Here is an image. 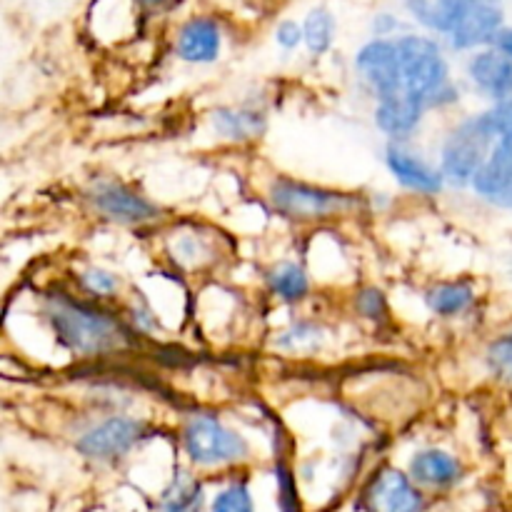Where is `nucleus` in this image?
Here are the masks:
<instances>
[{"label":"nucleus","mask_w":512,"mask_h":512,"mask_svg":"<svg viewBox=\"0 0 512 512\" xmlns=\"http://www.w3.org/2000/svg\"><path fill=\"white\" fill-rule=\"evenodd\" d=\"M93 200L108 218L120 220V223H145L158 215L153 203L118 183H100L93 190Z\"/></svg>","instance_id":"nucleus-11"},{"label":"nucleus","mask_w":512,"mask_h":512,"mask_svg":"<svg viewBox=\"0 0 512 512\" xmlns=\"http://www.w3.org/2000/svg\"><path fill=\"white\" fill-rule=\"evenodd\" d=\"M278 485H280V512H300L295 483L285 468H278Z\"/></svg>","instance_id":"nucleus-26"},{"label":"nucleus","mask_w":512,"mask_h":512,"mask_svg":"<svg viewBox=\"0 0 512 512\" xmlns=\"http://www.w3.org/2000/svg\"><path fill=\"white\" fill-rule=\"evenodd\" d=\"M220 53V28L210 18H195L178 35V55L188 63H213Z\"/></svg>","instance_id":"nucleus-14"},{"label":"nucleus","mask_w":512,"mask_h":512,"mask_svg":"<svg viewBox=\"0 0 512 512\" xmlns=\"http://www.w3.org/2000/svg\"><path fill=\"white\" fill-rule=\"evenodd\" d=\"M493 43H495V48L500 50V53L508 55V58L512 60V28H503V30H500L498 38H495Z\"/></svg>","instance_id":"nucleus-30"},{"label":"nucleus","mask_w":512,"mask_h":512,"mask_svg":"<svg viewBox=\"0 0 512 512\" xmlns=\"http://www.w3.org/2000/svg\"><path fill=\"white\" fill-rule=\"evenodd\" d=\"M203 485L190 475H178L175 483L165 490L163 512H203Z\"/></svg>","instance_id":"nucleus-19"},{"label":"nucleus","mask_w":512,"mask_h":512,"mask_svg":"<svg viewBox=\"0 0 512 512\" xmlns=\"http://www.w3.org/2000/svg\"><path fill=\"white\" fill-rule=\"evenodd\" d=\"M423 495L400 470H383L368 488L370 512H423Z\"/></svg>","instance_id":"nucleus-9"},{"label":"nucleus","mask_w":512,"mask_h":512,"mask_svg":"<svg viewBox=\"0 0 512 512\" xmlns=\"http://www.w3.org/2000/svg\"><path fill=\"white\" fill-rule=\"evenodd\" d=\"M270 200L280 213L298 220L328 218V215H340L355 208V200L350 195L295 183V180H275L270 188Z\"/></svg>","instance_id":"nucleus-5"},{"label":"nucleus","mask_w":512,"mask_h":512,"mask_svg":"<svg viewBox=\"0 0 512 512\" xmlns=\"http://www.w3.org/2000/svg\"><path fill=\"white\" fill-rule=\"evenodd\" d=\"M213 512H253V498L245 485L235 483L225 488L223 493L215 495Z\"/></svg>","instance_id":"nucleus-23"},{"label":"nucleus","mask_w":512,"mask_h":512,"mask_svg":"<svg viewBox=\"0 0 512 512\" xmlns=\"http://www.w3.org/2000/svg\"><path fill=\"white\" fill-rule=\"evenodd\" d=\"M305 33V45L310 48V53L320 55L330 48L335 38V18L325 8L310 10L308 18L303 23Z\"/></svg>","instance_id":"nucleus-21"},{"label":"nucleus","mask_w":512,"mask_h":512,"mask_svg":"<svg viewBox=\"0 0 512 512\" xmlns=\"http://www.w3.org/2000/svg\"><path fill=\"white\" fill-rule=\"evenodd\" d=\"M183 443L190 460L198 465L235 463L248 455V443L210 415H198L185 425Z\"/></svg>","instance_id":"nucleus-4"},{"label":"nucleus","mask_w":512,"mask_h":512,"mask_svg":"<svg viewBox=\"0 0 512 512\" xmlns=\"http://www.w3.org/2000/svg\"><path fill=\"white\" fill-rule=\"evenodd\" d=\"M358 308L360 313L368 315V318H378L380 310H383V293H378V290H368V293H363L358 298Z\"/></svg>","instance_id":"nucleus-29"},{"label":"nucleus","mask_w":512,"mask_h":512,"mask_svg":"<svg viewBox=\"0 0 512 512\" xmlns=\"http://www.w3.org/2000/svg\"><path fill=\"white\" fill-rule=\"evenodd\" d=\"M470 78L493 98H512V60L500 50H485L470 60Z\"/></svg>","instance_id":"nucleus-13"},{"label":"nucleus","mask_w":512,"mask_h":512,"mask_svg":"<svg viewBox=\"0 0 512 512\" xmlns=\"http://www.w3.org/2000/svg\"><path fill=\"white\" fill-rule=\"evenodd\" d=\"M460 473L463 468L458 460L443 450H423L410 463V475L415 483L430 485V488H448V485L458 483Z\"/></svg>","instance_id":"nucleus-17"},{"label":"nucleus","mask_w":512,"mask_h":512,"mask_svg":"<svg viewBox=\"0 0 512 512\" xmlns=\"http://www.w3.org/2000/svg\"><path fill=\"white\" fill-rule=\"evenodd\" d=\"M215 130L225 138L233 140H248L263 130V115L253 113V110H233L223 108L213 115Z\"/></svg>","instance_id":"nucleus-18"},{"label":"nucleus","mask_w":512,"mask_h":512,"mask_svg":"<svg viewBox=\"0 0 512 512\" xmlns=\"http://www.w3.org/2000/svg\"><path fill=\"white\" fill-rule=\"evenodd\" d=\"M400 60V90L398 93L420 95L428 105L453 103L458 95L448 80V63L430 38L405 35L395 40Z\"/></svg>","instance_id":"nucleus-1"},{"label":"nucleus","mask_w":512,"mask_h":512,"mask_svg":"<svg viewBox=\"0 0 512 512\" xmlns=\"http://www.w3.org/2000/svg\"><path fill=\"white\" fill-rule=\"evenodd\" d=\"M393 28H395V20L390 18V15H380V18L375 20V30H378L380 35H388Z\"/></svg>","instance_id":"nucleus-31"},{"label":"nucleus","mask_w":512,"mask_h":512,"mask_svg":"<svg viewBox=\"0 0 512 512\" xmlns=\"http://www.w3.org/2000/svg\"><path fill=\"white\" fill-rule=\"evenodd\" d=\"M85 285H88L93 293H113L115 288H118V280L113 278L110 273H105V270H88L85 273Z\"/></svg>","instance_id":"nucleus-28"},{"label":"nucleus","mask_w":512,"mask_h":512,"mask_svg":"<svg viewBox=\"0 0 512 512\" xmlns=\"http://www.w3.org/2000/svg\"><path fill=\"white\" fill-rule=\"evenodd\" d=\"M140 3H145V5H158V3H163V0H140Z\"/></svg>","instance_id":"nucleus-32"},{"label":"nucleus","mask_w":512,"mask_h":512,"mask_svg":"<svg viewBox=\"0 0 512 512\" xmlns=\"http://www.w3.org/2000/svg\"><path fill=\"white\" fill-rule=\"evenodd\" d=\"M275 38H278V43L283 45V48L293 50L295 45H300V40H305V33L298 23H293V20H283V23L278 25V30H275Z\"/></svg>","instance_id":"nucleus-27"},{"label":"nucleus","mask_w":512,"mask_h":512,"mask_svg":"<svg viewBox=\"0 0 512 512\" xmlns=\"http://www.w3.org/2000/svg\"><path fill=\"white\" fill-rule=\"evenodd\" d=\"M473 188L490 203L512 210V138H500L473 178Z\"/></svg>","instance_id":"nucleus-8"},{"label":"nucleus","mask_w":512,"mask_h":512,"mask_svg":"<svg viewBox=\"0 0 512 512\" xmlns=\"http://www.w3.org/2000/svg\"><path fill=\"white\" fill-rule=\"evenodd\" d=\"M488 363L493 373L503 380H512V333L495 340L488 350Z\"/></svg>","instance_id":"nucleus-24"},{"label":"nucleus","mask_w":512,"mask_h":512,"mask_svg":"<svg viewBox=\"0 0 512 512\" xmlns=\"http://www.w3.org/2000/svg\"><path fill=\"white\" fill-rule=\"evenodd\" d=\"M388 168L398 178V183H403L410 190H418V193L433 195L443 188V170H433L428 163L405 153V150H388Z\"/></svg>","instance_id":"nucleus-15"},{"label":"nucleus","mask_w":512,"mask_h":512,"mask_svg":"<svg viewBox=\"0 0 512 512\" xmlns=\"http://www.w3.org/2000/svg\"><path fill=\"white\" fill-rule=\"evenodd\" d=\"M498 143L495 133L490 130L488 120L483 115L465 120L463 125L450 133L443 145V175L455 185L473 183L480 165L488 160L490 150Z\"/></svg>","instance_id":"nucleus-3"},{"label":"nucleus","mask_w":512,"mask_h":512,"mask_svg":"<svg viewBox=\"0 0 512 512\" xmlns=\"http://www.w3.org/2000/svg\"><path fill=\"white\" fill-rule=\"evenodd\" d=\"M500 30H503V8H500V0H485V3L473 5L460 18V23L450 33V40H453V48L465 50L490 43V40L498 38Z\"/></svg>","instance_id":"nucleus-10"},{"label":"nucleus","mask_w":512,"mask_h":512,"mask_svg":"<svg viewBox=\"0 0 512 512\" xmlns=\"http://www.w3.org/2000/svg\"><path fill=\"white\" fill-rule=\"evenodd\" d=\"M270 285L283 300H300L308 293V275L300 265L283 263L270 273Z\"/></svg>","instance_id":"nucleus-22"},{"label":"nucleus","mask_w":512,"mask_h":512,"mask_svg":"<svg viewBox=\"0 0 512 512\" xmlns=\"http://www.w3.org/2000/svg\"><path fill=\"white\" fill-rule=\"evenodd\" d=\"M360 75L365 83L378 93V98L393 95L400 90V60H398V43L395 40H373L358 53Z\"/></svg>","instance_id":"nucleus-7"},{"label":"nucleus","mask_w":512,"mask_h":512,"mask_svg":"<svg viewBox=\"0 0 512 512\" xmlns=\"http://www.w3.org/2000/svg\"><path fill=\"white\" fill-rule=\"evenodd\" d=\"M473 288L468 283H445L428 293V305L438 315H458L473 303Z\"/></svg>","instance_id":"nucleus-20"},{"label":"nucleus","mask_w":512,"mask_h":512,"mask_svg":"<svg viewBox=\"0 0 512 512\" xmlns=\"http://www.w3.org/2000/svg\"><path fill=\"white\" fill-rule=\"evenodd\" d=\"M485 120H488L495 138H512V98L498 100V105L485 113Z\"/></svg>","instance_id":"nucleus-25"},{"label":"nucleus","mask_w":512,"mask_h":512,"mask_svg":"<svg viewBox=\"0 0 512 512\" xmlns=\"http://www.w3.org/2000/svg\"><path fill=\"white\" fill-rule=\"evenodd\" d=\"M55 333L68 348L83 355L108 353L123 343L120 325L105 313L80 305L70 298H55L48 308Z\"/></svg>","instance_id":"nucleus-2"},{"label":"nucleus","mask_w":512,"mask_h":512,"mask_svg":"<svg viewBox=\"0 0 512 512\" xmlns=\"http://www.w3.org/2000/svg\"><path fill=\"white\" fill-rule=\"evenodd\" d=\"M143 438V423L130 418H110L80 438L78 450L85 458L115 460Z\"/></svg>","instance_id":"nucleus-6"},{"label":"nucleus","mask_w":512,"mask_h":512,"mask_svg":"<svg viewBox=\"0 0 512 512\" xmlns=\"http://www.w3.org/2000/svg\"><path fill=\"white\" fill-rule=\"evenodd\" d=\"M478 3H485V0H408V8L430 30L453 33L460 18Z\"/></svg>","instance_id":"nucleus-16"},{"label":"nucleus","mask_w":512,"mask_h":512,"mask_svg":"<svg viewBox=\"0 0 512 512\" xmlns=\"http://www.w3.org/2000/svg\"><path fill=\"white\" fill-rule=\"evenodd\" d=\"M425 108H428V100L420 98V95L393 93L380 98L378 110H375V120H378L383 133L408 135L420 123Z\"/></svg>","instance_id":"nucleus-12"}]
</instances>
